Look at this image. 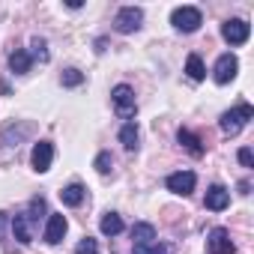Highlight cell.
Listing matches in <instances>:
<instances>
[{"instance_id": "1", "label": "cell", "mask_w": 254, "mask_h": 254, "mask_svg": "<svg viewBox=\"0 0 254 254\" xmlns=\"http://www.w3.org/2000/svg\"><path fill=\"white\" fill-rule=\"evenodd\" d=\"M251 117H254V108L242 102V105H236L233 111H224L221 120H218V126H221V132H224V135L233 138V135H239V132L245 129V123H248Z\"/></svg>"}, {"instance_id": "2", "label": "cell", "mask_w": 254, "mask_h": 254, "mask_svg": "<svg viewBox=\"0 0 254 254\" xmlns=\"http://www.w3.org/2000/svg\"><path fill=\"white\" fill-rule=\"evenodd\" d=\"M111 102H114V108H117V114H120L123 120L135 117V111H138V102H135V90H132L129 84H117V87L111 90Z\"/></svg>"}, {"instance_id": "3", "label": "cell", "mask_w": 254, "mask_h": 254, "mask_svg": "<svg viewBox=\"0 0 254 254\" xmlns=\"http://www.w3.org/2000/svg\"><path fill=\"white\" fill-rule=\"evenodd\" d=\"M171 24L180 30V33H194L200 24H203V15L197 6H177L171 12Z\"/></svg>"}, {"instance_id": "4", "label": "cell", "mask_w": 254, "mask_h": 254, "mask_svg": "<svg viewBox=\"0 0 254 254\" xmlns=\"http://www.w3.org/2000/svg\"><path fill=\"white\" fill-rule=\"evenodd\" d=\"M141 21H144V12L138 6H123L114 18V27H117V33H135V30H141Z\"/></svg>"}, {"instance_id": "5", "label": "cell", "mask_w": 254, "mask_h": 254, "mask_svg": "<svg viewBox=\"0 0 254 254\" xmlns=\"http://www.w3.org/2000/svg\"><path fill=\"white\" fill-rule=\"evenodd\" d=\"M221 36H224V42H230V45H245L248 36H251V24L242 21V18H230V21H224Z\"/></svg>"}, {"instance_id": "6", "label": "cell", "mask_w": 254, "mask_h": 254, "mask_svg": "<svg viewBox=\"0 0 254 254\" xmlns=\"http://www.w3.org/2000/svg\"><path fill=\"white\" fill-rule=\"evenodd\" d=\"M206 251L209 254H236V245L224 227H212L206 236Z\"/></svg>"}, {"instance_id": "7", "label": "cell", "mask_w": 254, "mask_h": 254, "mask_svg": "<svg viewBox=\"0 0 254 254\" xmlns=\"http://www.w3.org/2000/svg\"><path fill=\"white\" fill-rule=\"evenodd\" d=\"M236 72H239V60H236L233 54H221V57L215 60L212 78H215V84H230V81L236 78Z\"/></svg>"}, {"instance_id": "8", "label": "cell", "mask_w": 254, "mask_h": 254, "mask_svg": "<svg viewBox=\"0 0 254 254\" xmlns=\"http://www.w3.org/2000/svg\"><path fill=\"white\" fill-rule=\"evenodd\" d=\"M165 186H168V191H174V194H191L194 191V186H197V177L191 174V171H177V174H171L168 180H165Z\"/></svg>"}, {"instance_id": "9", "label": "cell", "mask_w": 254, "mask_h": 254, "mask_svg": "<svg viewBox=\"0 0 254 254\" xmlns=\"http://www.w3.org/2000/svg\"><path fill=\"white\" fill-rule=\"evenodd\" d=\"M30 162H33V171L36 174H45L54 162V144L51 141H39L33 144V153H30Z\"/></svg>"}, {"instance_id": "10", "label": "cell", "mask_w": 254, "mask_h": 254, "mask_svg": "<svg viewBox=\"0 0 254 254\" xmlns=\"http://www.w3.org/2000/svg\"><path fill=\"white\" fill-rule=\"evenodd\" d=\"M227 203H230V191L224 189V186H209L206 189V197H203V206L206 209H212V212H221V209H227Z\"/></svg>"}, {"instance_id": "11", "label": "cell", "mask_w": 254, "mask_h": 254, "mask_svg": "<svg viewBox=\"0 0 254 254\" xmlns=\"http://www.w3.org/2000/svg\"><path fill=\"white\" fill-rule=\"evenodd\" d=\"M66 230H69V221H66V215H48V224H45V242H48V245H57V242H63Z\"/></svg>"}, {"instance_id": "12", "label": "cell", "mask_w": 254, "mask_h": 254, "mask_svg": "<svg viewBox=\"0 0 254 254\" xmlns=\"http://www.w3.org/2000/svg\"><path fill=\"white\" fill-rule=\"evenodd\" d=\"M33 221L27 218V212H18L15 218H12V233H15V239L21 242V245H30V239H33V227H30Z\"/></svg>"}, {"instance_id": "13", "label": "cell", "mask_w": 254, "mask_h": 254, "mask_svg": "<svg viewBox=\"0 0 254 254\" xmlns=\"http://www.w3.org/2000/svg\"><path fill=\"white\" fill-rule=\"evenodd\" d=\"M120 144L129 150V153H135V150H138V144H141V132H138V126H135L132 120L120 129Z\"/></svg>"}, {"instance_id": "14", "label": "cell", "mask_w": 254, "mask_h": 254, "mask_svg": "<svg viewBox=\"0 0 254 254\" xmlns=\"http://www.w3.org/2000/svg\"><path fill=\"white\" fill-rule=\"evenodd\" d=\"M84 197H87V191H84V186H81V183H69V186L60 191V200H63L66 206H81V203H84Z\"/></svg>"}, {"instance_id": "15", "label": "cell", "mask_w": 254, "mask_h": 254, "mask_svg": "<svg viewBox=\"0 0 254 254\" xmlns=\"http://www.w3.org/2000/svg\"><path fill=\"white\" fill-rule=\"evenodd\" d=\"M30 63H33V60H30V54H27L24 48H18V51L9 54V69H12L15 75H27V72H30Z\"/></svg>"}, {"instance_id": "16", "label": "cell", "mask_w": 254, "mask_h": 254, "mask_svg": "<svg viewBox=\"0 0 254 254\" xmlns=\"http://www.w3.org/2000/svg\"><path fill=\"white\" fill-rule=\"evenodd\" d=\"M132 239H135V245H144V242H156V227H153L150 221H138V224L132 227Z\"/></svg>"}, {"instance_id": "17", "label": "cell", "mask_w": 254, "mask_h": 254, "mask_svg": "<svg viewBox=\"0 0 254 254\" xmlns=\"http://www.w3.org/2000/svg\"><path fill=\"white\" fill-rule=\"evenodd\" d=\"M177 138H180V144H183V147H186L191 156H203V144H200V138H197L194 132H189V129H180V135H177Z\"/></svg>"}, {"instance_id": "18", "label": "cell", "mask_w": 254, "mask_h": 254, "mask_svg": "<svg viewBox=\"0 0 254 254\" xmlns=\"http://www.w3.org/2000/svg\"><path fill=\"white\" fill-rule=\"evenodd\" d=\"M99 227H102V233H105V236H117V233L123 230V218H120L117 212H105V215H102V221H99Z\"/></svg>"}, {"instance_id": "19", "label": "cell", "mask_w": 254, "mask_h": 254, "mask_svg": "<svg viewBox=\"0 0 254 254\" xmlns=\"http://www.w3.org/2000/svg\"><path fill=\"white\" fill-rule=\"evenodd\" d=\"M186 75H189L191 81H203V78H206L203 60H200L197 54H189V60H186Z\"/></svg>"}, {"instance_id": "20", "label": "cell", "mask_w": 254, "mask_h": 254, "mask_svg": "<svg viewBox=\"0 0 254 254\" xmlns=\"http://www.w3.org/2000/svg\"><path fill=\"white\" fill-rule=\"evenodd\" d=\"M132 254H171V248L162 242H144V245H135Z\"/></svg>"}, {"instance_id": "21", "label": "cell", "mask_w": 254, "mask_h": 254, "mask_svg": "<svg viewBox=\"0 0 254 254\" xmlns=\"http://www.w3.org/2000/svg\"><path fill=\"white\" fill-rule=\"evenodd\" d=\"M30 48H33V51H27V54H30V60L36 57V60H42V63H45V60L51 57V54H48V45H45V39H33V42H30Z\"/></svg>"}, {"instance_id": "22", "label": "cell", "mask_w": 254, "mask_h": 254, "mask_svg": "<svg viewBox=\"0 0 254 254\" xmlns=\"http://www.w3.org/2000/svg\"><path fill=\"white\" fill-rule=\"evenodd\" d=\"M75 254H99V242L93 236H84L78 245H75Z\"/></svg>"}, {"instance_id": "23", "label": "cell", "mask_w": 254, "mask_h": 254, "mask_svg": "<svg viewBox=\"0 0 254 254\" xmlns=\"http://www.w3.org/2000/svg\"><path fill=\"white\" fill-rule=\"evenodd\" d=\"M111 168H114L111 153H99V156H96V171H99L102 177H108V174H111Z\"/></svg>"}, {"instance_id": "24", "label": "cell", "mask_w": 254, "mask_h": 254, "mask_svg": "<svg viewBox=\"0 0 254 254\" xmlns=\"http://www.w3.org/2000/svg\"><path fill=\"white\" fill-rule=\"evenodd\" d=\"M60 81H63V87H78V84H81V81H84V75H81V72H78V69H66V72H63V78H60Z\"/></svg>"}, {"instance_id": "25", "label": "cell", "mask_w": 254, "mask_h": 254, "mask_svg": "<svg viewBox=\"0 0 254 254\" xmlns=\"http://www.w3.org/2000/svg\"><path fill=\"white\" fill-rule=\"evenodd\" d=\"M42 212H45V197H33V200H30V215H27V218L36 221Z\"/></svg>"}, {"instance_id": "26", "label": "cell", "mask_w": 254, "mask_h": 254, "mask_svg": "<svg viewBox=\"0 0 254 254\" xmlns=\"http://www.w3.org/2000/svg\"><path fill=\"white\" fill-rule=\"evenodd\" d=\"M239 162H242V168H251V165H254V156H251V150H248V147H242V150H239Z\"/></svg>"}, {"instance_id": "27", "label": "cell", "mask_w": 254, "mask_h": 254, "mask_svg": "<svg viewBox=\"0 0 254 254\" xmlns=\"http://www.w3.org/2000/svg\"><path fill=\"white\" fill-rule=\"evenodd\" d=\"M6 224H9V215H6V212H0V239H3V230H6Z\"/></svg>"}]
</instances>
